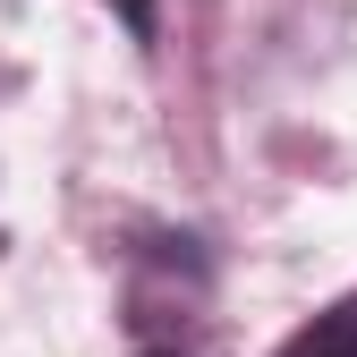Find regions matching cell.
<instances>
[{
	"instance_id": "6da1fadb",
	"label": "cell",
	"mask_w": 357,
	"mask_h": 357,
	"mask_svg": "<svg viewBox=\"0 0 357 357\" xmlns=\"http://www.w3.org/2000/svg\"><path fill=\"white\" fill-rule=\"evenodd\" d=\"M289 357H357V306H349V315H332L324 332H306Z\"/></svg>"
},
{
	"instance_id": "7a4b0ae2",
	"label": "cell",
	"mask_w": 357,
	"mask_h": 357,
	"mask_svg": "<svg viewBox=\"0 0 357 357\" xmlns=\"http://www.w3.org/2000/svg\"><path fill=\"white\" fill-rule=\"evenodd\" d=\"M128 26H145V17H137V0H128Z\"/></svg>"
}]
</instances>
